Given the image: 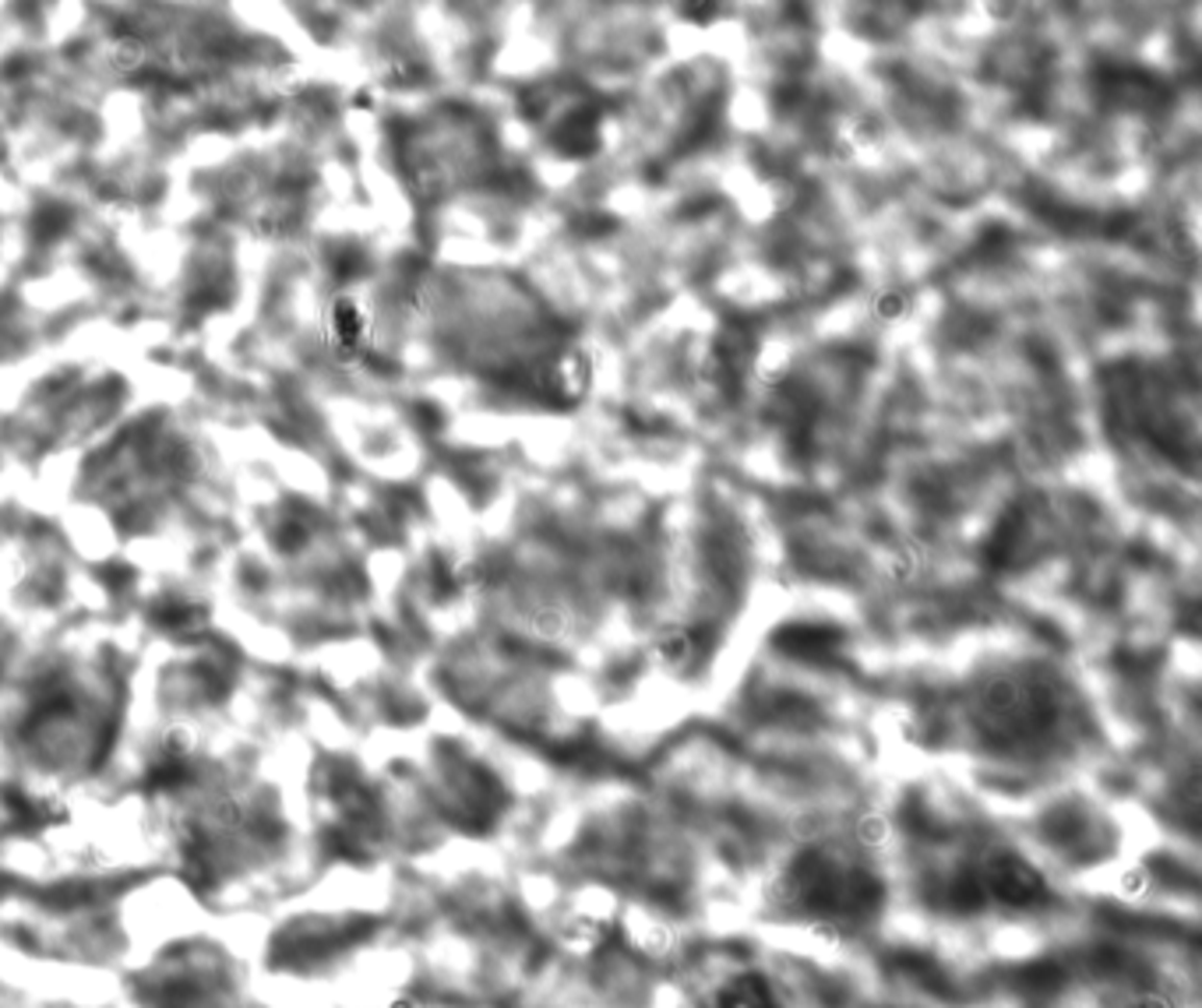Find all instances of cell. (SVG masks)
Segmentation results:
<instances>
[{"label":"cell","mask_w":1202,"mask_h":1008,"mask_svg":"<svg viewBox=\"0 0 1202 1008\" xmlns=\"http://www.w3.org/2000/svg\"><path fill=\"white\" fill-rule=\"evenodd\" d=\"M716 1008H776V1002H772L769 987H765L762 980L744 974V977H737L723 994H719Z\"/></svg>","instance_id":"obj_5"},{"label":"cell","mask_w":1202,"mask_h":1008,"mask_svg":"<svg viewBox=\"0 0 1202 1008\" xmlns=\"http://www.w3.org/2000/svg\"><path fill=\"white\" fill-rule=\"evenodd\" d=\"M776 642L783 645L787 653H801V656H818V653H829L832 645H836V632H829V628H815V624H801V628H790V632H783Z\"/></svg>","instance_id":"obj_6"},{"label":"cell","mask_w":1202,"mask_h":1008,"mask_svg":"<svg viewBox=\"0 0 1202 1008\" xmlns=\"http://www.w3.org/2000/svg\"><path fill=\"white\" fill-rule=\"evenodd\" d=\"M984 882L1005 903H1033L1044 892L1040 875L1012 854H998L991 864H984Z\"/></svg>","instance_id":"obj_2"},{"label":"cell","mask_w":1202,"mask_h":1008,"mask_svg":"<svg viewBox=\"0 0 1202 1008\" xmlns=\"http://www.w3.org/2000/svg\"><path fill=\"white\" fill-rule=\"evenodd\" d=\"M325 342L336 353V360H346V364H357L360 357L371 346V325H367V314L353 297H336L325 311Z\"/></svg>","instance_id":"obj_1"},{"label":"cell","mask_w":1202,"mask_h":1008,"mask_svg":"<svg viewBox=\"0 0 1202 1008\" xmlns=\"http://www.w3.org/2000/svg\"><path fill=\"white\" fill-rule=\"evenodd\" d=\"M903 308H906V300L900 297V293H885V297H878V311H882L885 318H900Z\"/></svg>","instance_id":"obj_7"},{"label":"cell","mask_w":1202,"mask_h":1008,"mask_svg":"<svg viewBox=\"0 0 1202 1008\" xmlns=\"http://www.w3.org/2000/svg\"><path fill=\"white\" fill-rule=\"evenodd\" d=\"M586 385H589V357L579 353V349L558 357L547 371L540 374V388L547 392V399L558 405H575L582 395H586Z\"/></svg>","instance_id":"obj_3"},{"label":"cell","mask_w":1202,"mask_h":1008,"mask_svg":"<svg viewBox=\"0 0 1202 1008\" xmlns=\"http://www.w3.org/2000/svg\"><path fill=\"white\" fill-rule=\"evenodd\" d=\"M554 142H558V149L564 155H575V159L596 152L599 149V114L593 106L575 109V114L558 127V138H554Z\"/></svg>","instance_id":"obj_4"}]
</instances>
